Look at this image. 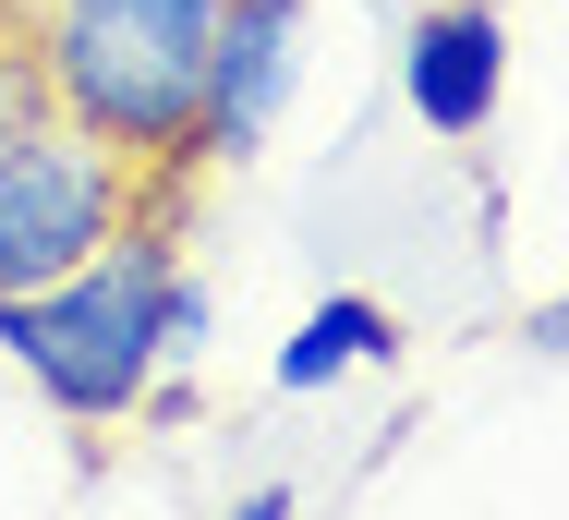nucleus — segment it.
Instances as JSON below:
<instances>
[{
  "label": "nucleus",
  "mask_w": 569,
  "mask_h": 520,
  "mask_svg": "<svg viewBox=\"0 0 569 520\" xmlns=\"http://www.w3.org/2000/svg\"><path fill=\"white\" fill-rule=\"evenodd\" d=\"M376 363H400V314L376 303V291H328V303L279 339L267 376H279L291 400H316V388H351V376H376Z\"/></svg>",
  "instance_id": "nucleus-6"
},
{
  "label": "nucleus",
  "mask_w": 569,
  "mask_h": 520,
  "mask_svg": "<svg viewBox=\"0 0 569 520\" xmlns=\"http://www.w3.org/2000/svg\"><path fill=\"white\" fill-rule=\"evenodd\" d=\"M207 37H219V0H37L49 109L110 133L158 182H182V133H194V98H207Z\"/></svg>",
  "instance_id": "nucleus-2"
},
{
  "label": "nucleus",
  "mask_w": 569,
  "mask_h": 520,
  "mask_svg": "<svg viewBox=\"0 0 569 520\" xmlns=\"http://www.w3.org/2000/svg\"><path fill=\"white\" fill-rule=\"evenodd\" d=\"M521 339H533V351H569V291H558V303H533V327H521Z\"/></svg>",
  "instance_id": "nucleus-9"
},
{
  "label": "nucleus",
  "mask_w": 569,
  "mask_h": 520,
  "mask_svg": "<svg viewBox=\"0 0 569 520\" xmlns=\"http://www.w3.org/2000/svg\"><path fill=\"white\" fill-rule=\"evenodd\" d=\"M24 121H49V61H37V12L0 0V146H12Z\"/></svg>",
  "instance_id": "nucleus-7"
},
{
  "label": "nucleus",
  "mask_w": 569,
  "mask_h": 520,
  "mask_svg": "<svg viewBox=\"0 0 569 520\" xmlns=\"http://www.w3.org/2000/svg\"><path fill=\"white\" fill-rule=\"evenodd\" d=\"M219 520H303V497H291V484H242Z\"/></svg>",
  "instance_id": "nucleus-8"
},
{
  "label": "nucleus",
  "mask_w": 569,
  "mask_h": 520,
  "mask_svg": "<svg viewBox=\"0 0 569 520\" xmlns=\"http://www.w3.org/2000/svg\"><path fill=\"white\" fill-rule=\"evenodd\" d=\"M133 218H158V170L121 158L110 133H86L73 109L24 121L0 146V303L73 279L86 254H110Z\"/></svg>",
  "instance_id": "nucleus-3"
},
{
  "label": "nucleus",
  "mask_w": 569,
  "mask_h": 520,
  "mask_svg": "<svg viewBox=\"0 0 569 520\" xmlns=\"http://www.w3.org/2000/svg\"><path fill=\"white\" fill-rule=\"evenodd\" d=\"M0 351L61 423H133L170 388V363L207 351V279L170 254V218H133L73 279L12 291L0 303Z\"/></svg>",
  "instance_id": "nucleus-1"
},
{
  "label": "nucleus",
  "mask_w": 569,
  "mask_h": 520,
  "mask_svg": "<svg viewBox=\"0 0 569 520\" xmlns=\"http://www.w3.org/2000/svg\"><path fill=\"white\" fill-rule=\"evenodd\" d=\"M400 98L425 133H485L509 98V12L497 0H425L400 24Z\"/></svg>",
  "instance_id": "nucleus-5"
},
{
  "label": "nucleus",
  "mask_w": 569,
  "mask_h": 520,
  "mask_svg": "<svg viewBox=\"0 0 569 520\" xmlns=\"http://www.w3.org/2000/svg\"><path fill=\"white\" fill-rule=\"evenodd\" d=\"M303 12L316 0H219V37H207V98L182 133V170H230L279 133V109L303 86Z\"/></svg>",
  "instance_id": "nucleus-4"
}]
</instances>
